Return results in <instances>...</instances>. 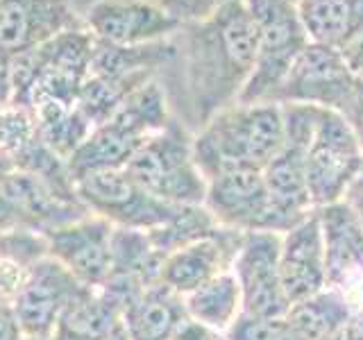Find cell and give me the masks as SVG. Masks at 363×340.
<instances>
[{"label":"cell","mask_w":363,"mask_h":340,"mask_svg":"<svg viewBox=\"0 0 363 340\" xmlns=\"http://www.w3.org/2000/svg\"><path fill=\"white\" fill-rule=\"evenodd\" d=\"M281 234L245 232L232 272L241 286L243 315L286 317L291 304L279 279Z\"/></svg>","instance_id":"obj_10"},{"label":"cell","mask_w":363,"mask_h":340,"mask_svg":"<svg viewBox=\"0 0 363 340\" xmlns=\"http://www.w3.org/2000/svg\"><path fill=\"white\" fill-rule=\"evenodd\" d=\"M255 26V68L238 96L241 105L270 102L300 52L311 43L291 0H243Z\"/></svg>","instance_id":"obj_4"},{"label":"cell","mask_w":363,"mask_h":340,"mask_svg":"<svg viewBox=\"0 0 363 340\" xmlns=\"http://www.w3.org/2000/svg\"><path fill=\"white\" fill-rule=\"evenodd\" d=\"M84 26L96 39L113 45H145L177 37L184 23L159 0H96L84 11Z\"/></svg>","instance_id":"obj_13"},{"label":"cell","mask_w":363,"mask_h":340,"mask_svg":"<svg viewBox=\"0 0 363 340\" xmlns=\"http://www.w3.org/2000/svg\"><path fill=\"white\" fill-rule=\"evenodd\" d=\"M291 3H295V5H298V3H300V0H291Z\"/></svg>","instance_id":"obj_36"},{"label":"cell","mask_w":363,"mask_h":340,"mask_svg":"<svg viewBox=\"0 0 363 340\" xmlns=\"http://www.w3.org/2000/svg\"><path fill=\"white\" fill-rule=\"evenodd\" d=\"M32 111L41 141L66 162L94 130V125L82 116L77 105H68V102L41 100L32 105Z\"/></svg>","instance_id":"obj_24"},{"label":"cell","mask_w":363,"mask_h":340,"mask_svg":"<svg viewBox=\"0 0 363 340\" xmlns=\"http://www.w3.org/2000/svg\"><path fill=\"white\" fill-rule=\"evenodd\" d=\"M323 232L327 283L340 288L363 275V220L350 200L315 209Z\"/></svg>","instance_id":"obj_17"},{"label":"cell","mask_w":363,"mask_h":340,"mask_svg":"<svg viewBox=\"0 0 363 340\" xmlns=\"http://www.w3.org/2000/svg\"><path fill=\"white\" fill-rule=\"evenodd\" d=\"M350 196H363V164H361V170H359V175L354 179V184H352L350 191H347V198Z\"/></svg>","instance_id":"obj_34"},{"label":"cell","mask_w":363,"mask_h":340,"mask_svg":"<svg viewBox=\"0 0 363 340\" xmlns=\"http://www.w3.org/2000/svg\"><path fill=\"white\" fill-rule=\"evenodd\" d=\"M21 322L16 317L14 304H0V340H23Z\"/></svg>","instance_id":"obj_31"},{"label":"cell","mask_w":363,"mask_h":340,"mask_svg":"<svg viewBox=\"0 0 363 340\" xmlns=\"http://www.w3.org/2000/svg\"><path fill=\"white\" fill-rule=\"evenodd\" d=\"M162 7L173 14L182 23H193V21H202L211 14H216L218 9L238 3V0H159Z\"/></svg>","instance_id":"obj_28"},{"label":"cell","mask_w":363,"mask_h":340,"mask_svg":"<svg viewBox=\"0 0 363 340\" xmlns=\"http://www.w3.org/2000/svg\"><path fill=\"white\" fill-rule=\"evenodd\" d=\"M184 82L200 128L238 102L255 68V26L243 0L182 26Z\"/></svg>","instance_id":"obj_1"},{"label":"cell","mask_w":363,"mask_h":340,"mask_svg":"<svg viewBox=\"0 0 363 340\" xmlns=\"http://www.w3.org/2000/svg\"><path fill=\"white\" fill-rule=\"evenodd\" d=\"M284 139L279 105L236 102L209 118L193 136V159L207 181L232 170H264L281 150Z\"/></svg>","instance_id":"obj_2"},{"label":"cell","mask_w":363,"mask_h":340,"mask_svg":"<svg viewBox=\"0 0 363 340\" xmlns=\"http://www.w3.org/2000/svg\"><path fill=\"white\" fill-rule=\"evenodd\" d=\"M121 327V304L105 290L89 288L64 311L50 340H107Z\"/></svg>","instance_id":"obj_21"},{"label":"cell","mask_w":363,"mask_h":340,"mask_svg":"<svg viewBox=\"0 0 363 340\" xmlns=\"http://www.w3.org/2000/svg\"><path fill=\"white\" fill-rule=\"evenodd\" d=\"M177 55L179 48L173 39L145 43V45H113L96 39L89 75H100V77H125L139 73L157 75Z\"/></svg>","instance_id":"obj_22"},{"label":"cell","mask_w":363,"mask_h":340,"mask_svg":"<svg viewBox=\"0 0 363 340\" xmlns=\"http://www.w3.org/2000/svg\"><path fill=\"white\" fill-rule=\"evenodd\" d=\"M343 52V60L350 66V71L354 73L357 77H363V37H359L354 43H350Z\"/></svg>","instance_id":"obj_32"},{"label":"cell","mask_w":363,"mask_h":340,"mask_svg":"<svg viewBox=\"0 0 363 340\" xmlns=\"http://www.w3.org/2000/svg\"><path fill=\"white\" fill-rule=\"evenodd\" d=\"M363 164V145L340 111L320 109L309 150L306 184L313 209L347 198Z\"/></svg>","instance_id":"obj_6"},{"label":"cell","mask_w":363,"mask_h":340,"mask_svg":"<svg viewBox=\"0 0 363 340\" xmlns=\"http://www.w3.org/2000/svg\"><path fill=\"white\" fill-rule=\"evenodd\" d=\"M243 234L245 232L218 227L213 234L166 254L162 270H159V281L184 298L204 281L232 270Z\"/></svg>","instance_id":"obj_15"},{"label":"cell","mask_w":363,"mask_h":340,"mask_svg":"<svg viewBox=\"0 0 363 340\" xmlns=\"http://www.w3.org/2000/svg\"><path fill=\"white\" fill-rule=\"evenodd\" d=\"M48 254L84 283L86 288H102L111 275V236L113 225L96 213H89L71 225L43 234Z\"/></svg>","instance_id":"obj_14"},{"label":"cell","mask_w":363,"mask_h":340,"mask_svg":"<svg viewBox=\"0 0 363 340\" xmlns=\"http://www.w3.org/2000/svg\"><path fill=\"white\" fill-rule=\"evenodd\" d=\"M71 0H0V60L30 52L64 32L84 30Z\"/></svg>","instance_id":"obj_12"},{"label":"cell","mask_w":363,"mask_h":340,"mask_svg":"<svg viewBox=\"0 0 363 340\" xmlns=\"http://www.w3.org/2000/svg\"><path fill=\"white\" fill-rule=\"evenodd\" d=\"M225 340H304L286 317H250L238 315L225 332Z\"/></svg>","instance_id":"obj_27"},{"label":"cell","mask_w":363,"mask_h":340,"mask_svg":"<svg viewBox=\"0 0 363 340\" xmlns=\"http://www.w3.org/2000/svg\"><path fill=\"white\" fill-rule=\"evenodd\" d=\"M173 340H225V336H223V332H218V329L202 324L198 320H193V317H186L175 332Z\"/></svg>","instance_id":"obj_29"},{"label":"cell","mask_w":363,"mask_h":340,"mask_svg":"<svg viewBox=\"0 0 363 340\" xmlns=\"http://www.w3.org/2000/svg\"><path fill=\"white\" fill-rule=\"evenodd\" d=\"M186 317L184 298L157 281L128 304L123 327L130 340H173Z\"/></svg>","instance_id":"obj_19"},{"label":"cell","mask_w":363,"mask_h":340,"mask_svg":"<svg viewBox=\"0 0 363 340\" xmlns=\"http://www.w3.org/2000/svg\"><path fill=\"white\" fill-rule=\"evenodd\" d=\"M327 340H363V313L352 315L350 320Z\"/></svg>","instance_id":"obj_33"},{"label":"cell","mask_w":363,"mask_h":340,"mask_svg":"<svg viewBox=\"0 0 363 340\" xmlns=\"http://www.w3.org/2000/svg\"><path fill=\"white\" fill-rule=\"evenodd\" d=\"M202 207L227 230L277 234H286L291 230L272 207L261 170H232L209 179Z\"/></svg>","instance_id":"obj_9"},{"label":"cell","mask_w":363,"mask_h":340,"mask_svg":"<svg viewBox=\"0 0 363 340\" xmlns=\"http://www.w3.org/2000/svg\"><path fill=\"white\" fill-rule=\"evenodd\" d=\"M298 11L311 43L345 50L363 37V0H300Z\"/></svg>","instance_id":"obj_20"},{"label":"cell","mask_w":363,"mask_h":340,"mask_svg":"<svg viewBox=\"0 0 363 340\" xmlns=\"http://www.w3.org/2000/svg\"><path fill=\"white\" fill-rule=\"evenodd\" d=\"M359 77L350 71L343 52L309 43L275 91V105H311L343 111L354 94Z\"/></svg>","instance_id":"obj_8"},{"label":"cell","mask_w":363,"mask_h":340,"mask_svg":"<svg viewBox=\"0 0 363 340\" xmlns=\"http://www.w3.org/2000/svg\"><path fill=\"white\" fill-rule=\"evenodd\" d=\"M75 193L84 207L113 227L150 232L170 222L182 211L141 188L125 170H105L75 181Z\"/></svg>","instance_id":"obj_7"},{"label":"cell","mask_w":363,"mask_h":340,"mask_svg":"<svg viewBox=\"0 0 363 340\" xmlns=\"http://www.w3.org/2000/svg\"><path fill=\"white\" fill-rule=\"evenodd\" d=\"M345 200L352 202V207L357 209V213L361 215V220H363V196H350V198H345Z\"/></svg>","instance_id":"obj_35"},{"label":"cell","mask_w":363,"mask_h":340,"mask_svg":"<svg viewBox=\"0 0 363 340\" xmlns=\"http://www.w3.org/2000/svg\"><path fill=\"white\" fill-rule=\"evenodd\" d=\"M340 113H343L345 120L352 125V130H354L357 139H359L361 145H363V77H359L354 94H352L350 102H347L345 109L340 111Z\"/></svg>","instance_id":"obj_30"},{"label":"cell","mask_w":363,"mask_h":340,"mask_svg":"<svg viewBox=\"0 0 363 340\" xmlns=\"http://www.w3.org/2000/svg\"><path fill=\"white\" fill-rule=\"evenodd\" d=\"M184 306L186 315L193 320L209 324L218 332H227L236 317L243 313L241 286H238L234 272H220L193 293L184 295Z\"/></svg>","instance_id":"obj_23"},{"label":"cell","mask_w":363,"mask_h":340,"mask_svg":"<svg viewBox=\"0 0 363 340\" xmlns=\"http://www.w3.org/2000/svg\"><path fill=\"white\" fill-rule=\"evenodd\" d=\"M37 118H34L32 107L7 102L0 107V150H3L11 162L14 157L37 139Z\"/></svg>","instance_id":"obj_26"},{"label":"cell","mask_w":363,"mask_h":340,"mask_svg":"<svg viewBox=\"0 0 363 340\" xmlns=\"http://www.w3.org/2000/svg\"><path fill=\"white\" fill-rule=\"evenodd\" d=\"M168 123V107L159 91L145 86L134 91L113 116L91 130L84 143L68 157V170L77 181L86 175L123 170L136 150Z\"/></svg>","instance_id":"obj_3"},{"label":"cell","mask_w":363,"mask_h":340,"mask_svg":"<svg viewBox=\"0 0 363 340\" xmlns=\"http://www.w3.org/2000/svg\"><path fill=\"white\" fill-rule=\"evenodd\" d=\"M279 279L289 304L302 302L327 288L323 232L315 209L293 230L281 234Z\"/></svg>","instance_id":"obj_16"},{"label":"cell","mask_w":363,"mask_h":340,"mask_svg":"<svg viewBox=\"0 0 363 340\" xmlns=\"http://www.w3.org/2000/svg\"><path fill=\"white\" fill-rule=\"evenodd\" d=\"M123 170L141 188L170 204L198 207L207 198V179L193 159V136L175 118L152 134Z\"/></svg>","instance_id":"obj_5"},{"label":"cell","mask_w":363,"mask_h":340,"mask_svg":"<svg viewBox=\"0 0 363 340\" xmlns=\"http://www.w3.org/2000/svg\"><path fill=\"white\" fill-rule=\"evenodd\" d=\"M352 317L345 295L338 288L320 290L302 302L291 304L286 320L304 340H327Z\"/></svg>","instance_id":"obj_25"},{"label":"cell","mask_w":363,"mask_h":340,"mask_svg":"<svg viewBox=\"0 0 363 340\" xmlns=\"http://www.w3.org/2000/svg\"><path fill=\"white\" fill-rule=\"evenodd\" d=\"M89 288L60 261L45 254L34 264L14 300V311L28 338L50 340L64 311Z\"/></svg>","instance_id":"obj_11"},{"label":"cell","mask_w":363,"mask_h":340,"mask_svg":"<svg viewBox=\"0 0 363 340\" xmlns=\"http://www.w3.org/2000/svg\"><path fill=\"white\" fill-rule=\"evenodd\" d=\"M306 150H309L306 143L284 139L281 150L261 170L272 207L291 230L313 211L306 184Z\"/></svg>","instance_id":"obj_18"}]
</instances>
